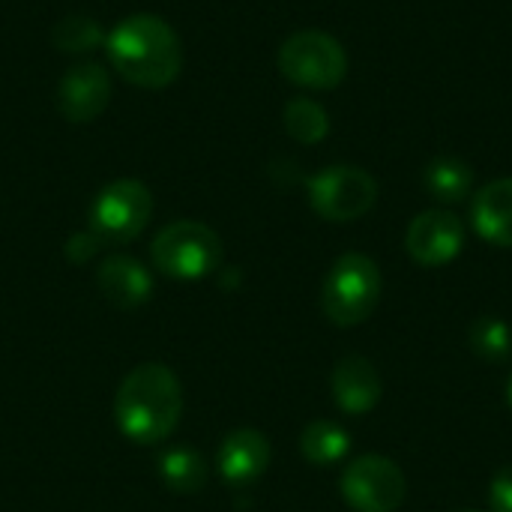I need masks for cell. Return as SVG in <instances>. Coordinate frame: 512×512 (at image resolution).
<instances>
[{"instance_id":"21","label":"cell","mask_w":512,"mask_h":512,"mask_svg":"<svg viewBox=\"0 0 512 512\" xmlns=\"http://www.w3.org/2000/svg\"><path fill=\"white\" fill-rule=\"evenodd\" d=\"M489 507L492 512H512V465L501 468L489 483Z\"/></svg>"},{"instance_id":"5","label":"cell","mask_w":512,"mask_h":512,"mask_svg":"<svg viewBox=\"0 0 512 512\" xmlns=\"http://www.w3.org/2000/svg\"><path fill=\"white\" fill-rule=\"evenodd\" d=\"M279 72L306 90H333L348 75V54L324 30H300L279 48Z\"/></svg>"},{"instance_id":"11","label":"cell","mask_w":512,"mask_h":512,"mask_svg":"<svg viewBox=\"0 0 512 512\" xmlns=\"http://www.w3.org/2000/svg\"><path fill=\"white\" fill-rule=\"evenodd\" d=\"M219 477L231 489H246L258 483L270 465V441L258 429H234L225 435L216 453Z\"/></svg>"},{"instance_id":"13","label":"cell","mask_w":512,"mask_h":512,"mask_svg":"<svg viewBox=\"0 0 512 512\" xmlns=\"http://www.w3.org/2000/svg\"><path fill=\"white\" fill-rule=\"evenodd\" d=\"M96 285L102 297L117 309H138L153 294L150 270L132 255H108L96 270Z\"/></svg>"},{"instance_id":"22","label":"cell","mask_w":512,"mask_h":512,"mask_svg":"<svg viewBox=\"0 0 512 512\" xmlns=\"http://www.w3.org/2000/svg\"><path fill=\"white\" fill-rule=\"evenodd\" d=\"M99 243H102V240H99L93 231L72 234V240L66 243V258H69V261H75V264H84V261H90V258L96 255Z\"/></svg>"},{"instance_id":"17","label":"cell","mask_w":512,"mask_h":512,"mask_svg":"<svg viewBox=\"0 0 512 512\" xmlns=\"http://www.w3.org/2000/svg\"><path fill=\"white\" fill-rule=\"evenodd\" d=\"M351 450V435L333 420H315L300 435V453L315 468L339 465Z\"/></svg>"},{"instance_id":"3","label":"cell","mask_w":512,"mask_h":512,"mask_svg":"<svg viewBox=\"0 0 512 512\" xmlns=\"http://www.w3.org/2000/svg\"><path fill=\"white\" fill-rule=\"evenodd\" d=\"M381 300V270L363 252L336 258L321 285V309L336 327H357L372 318Z\"/></svg>"},{"instance_id":"14","label":"cell","mask_w":512,"mask_h":512,"mask_svg":"<svg viewBox=\"0 0 512 512\" xmlns=\"http://www.w3.org/2000/svg\"><path fill=\"white\" fill-rule=\"evenodd\" d=\"M474 231L501 249H512V177L486 183L471 198Z\"/></svg>"},{"instance_id":"12","label":"cell","mask_w":512,"mask_h":512,"mask_svg":"<svg viewBox=\"0 0 512 512\" xmlns=\"http://www.w3.org/2000/svg\"><path fill=\"white\" fill-rule=\"evenodd\" d=\"M330 387H333L336 408L351 417L369 414L381 402V393H384L378 369L372 366V360H366L360 354H348L336 363Z\"/></svg>"},{"instance_id":"9","label":"cell","mask_w":512,"mask_h":512,"mask_svg":"<svg viewBox=\"0 0 512 512\" xmlns=\"http://www.w3.org/2000/svg\"><path fill=\"white\" fill-rule=\"evenodd\" d=\"M465 246V222L450 210L420 213L405 234V249L420 267H444Z\"/></svg>"},{"instance_id":"15","label":"cell","mask_w":512,"mask_h":512,"mask_svg":"<svg viewBox=\"0 0 512 512\" xmlns=\"http://www.w3.org/2000/svg\"><path fill=\"white\" fill-rule=\"evenodd\" d=\"M159 480L174 495H195L207 486V462L198 450L171 447L156 462Z\"/></svg>"},{"instance_id":"8","label":"cell","mask_w":512,"mask_h":512,"mask_svg":"<svg viewBox=\"0 0 512 512\" xmlns=\"http://www.w3.org/2000/svg\"><path fill=\"white\" fill-rule=\"evenodd\" d=\"M339 489L354 512H396L405 501L408 483L393 459L360 456L342 471Z\"/></svg>"},{"instance_id":"19","label":"cell","mask_w":512,"mask_h":512,"mask_svg":"<svg viewBox=\"0 0 512 512\" xmlns=\"http://www.w3.org/2000/svg\"><path fill=\"white\" fill-rule=\"evenodd\" d=\"M51 45L63 54H87L105 45V33L90 15H66L51 27Z\"/></svg>"},{"instance_id":"6","label":"cell","mask_w":512,"mask_h":512,"mask_svg":"<svg viewBox=\"0 0 512 512\" xmlns=\"http://www.w3.org/2000/svg\"><path fill=\"white\" fill-rule=\"evenodd\" d=\"M153 195L141 180L108 183L90 204V231L102 243H132L150 222Z\"/></svg>"},{"instance_id":"18","label":"cell","mask_w":512,"mask_h":512,"mask_svg":"<svg viewBox=\"0 0 512 512\" xmlns=\"http://www.w3.org/2000/svg\"><path fill=\"white\" fill-rule=\"evenodd\" d=\"M471 351L486 363H504L512 354V330L510 324L498 315H480L468 330Z\"/></svg>"},{"instance_id":"4","label":"cell","mask_w":512,"mask_h":512,"mask_svg":"<svg viewBox=\"0 0 512 512\" xmlns=\"http://www.w3.org/2000/svg\"><path fill=\"white\" fill-rule=\"evenodd\" d=\"M150 258H153L156 270L165 273L168 279L198 282V279H207L210 273H216V267L222 261V240L210 225L180 219L153 237Z\"/></svg>"},{"instance_id":"24","label":"cell","mask_w":512,"mask_h":512,"mask_svg":"<svg viewBox=\"0 0 512 512\" xmlns=\"http://www.w3.org/2000/svg\"><path fill=\"white\" fill-rule=\"evenodd\" d=\"M456 512H477V510H456Z\"/></svg>"},{"instance_id":"23","label":"cell","mask_w":512,"mask_h":512,"mask_svg":"<svg viewBox=\"0 0 512 512\" xmlns=\"http://www.w3.org/2000/svg\"><path fill=\"white\" fill-rule=\"evenodd\" d=\"M507 399H510V408H512V375H510V384H507Z\"/></svg>"},{"instance_id":"2","label":"cell","mask_w":512,"mask_h":512,"mask_svg":"<svg viewBox=\"0 0 512 512\" xmlns=\"http://www.w3.org/2000/svg\"><path fill=\"white\" fill-rule=\"evenodd\" d=\"M105 51L111 66L135 87L162 90L183 69V45L168 21L150 12L123 18L108 36Z\"/></svg>"},{"instance_id":"16","label":"cell","mask_w":512,"mask_h":512,"mask_svg":"<svg viewBox=\"0 0 512 512\" xmlns=\"http://www.w3.org/2000/svg\"><path fill=\"white\" fill-rule=\"evenodd\" d=\"M423 186L429 189L435 201L459 204L474 189V171L459 156H435L423 171Z\"/></svg>"},{"instance_id":"1","label":"cell","mask_w":512,"mask_h":512,"mask_svg":"<svg viewBox=\"0 0 512 512\" xmlns=\"http://www.w3.org/2000/svg\"><path fill=\"white\" fill-rule=\"evenodd\" d=\"M183 387L165 363L135 366L117 387L114 423L132 444H162L180 423Z\"/></svg>"},{"instance_id":"10","label":"cell","mask_w":512,"mask_h":512,"mask_svg":"<svg viewBox=\"0 0 512 512\" xmlns=\"http://www.w3.org/2000/svg\"><path fill=\"white\" fill-rule=\"evenodd\" d=\"M111 99V78L99 63H78L72 66L57 87L60 114L72 123L96 120Z\"/></svg>"},{"instance_id":"7","label":"cell","mask_w":512,"mask_h":512,"mask_svg":"<svg viewBox=\"0 0 512 512\" xmlns=\"http://www.w3.org/2000/svg\"><path fill=\"white\" fill-rule=\"evenodd\" d=\"M309 204L327 222H354L378 201V180L357 165H333L309 183Z\"/></svg>"},{"instance_id":"20","label":"cell","mask_w":512,"mask_h":512,"mask_svg":"<svg viewBox=\"0 0 512 512\" xmlns=\"http://www.w3.org/2000/svg\"><path fill=\"white\" fill-rule=\"evenodd\" d=\"M285 129L294 141L300 144H318L327 138L330 132V117L327 111L315 102V99H306V96H297L285 105Z\"/></svg>"}]
</instances>
